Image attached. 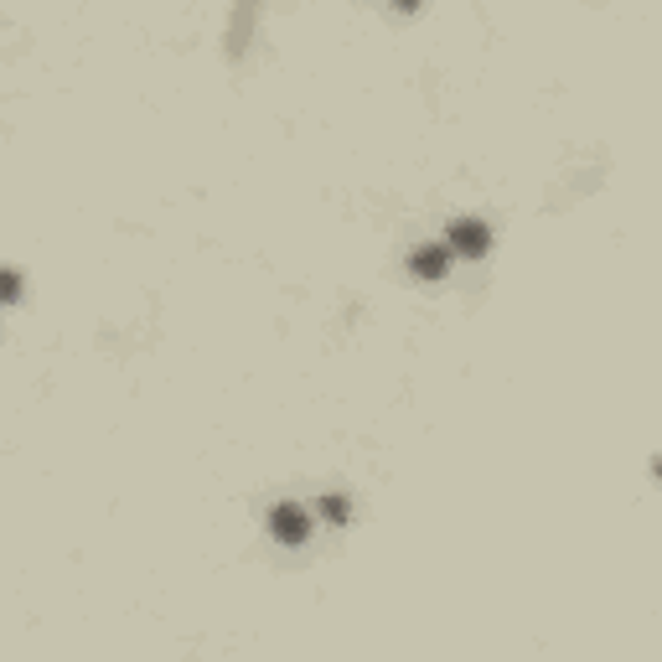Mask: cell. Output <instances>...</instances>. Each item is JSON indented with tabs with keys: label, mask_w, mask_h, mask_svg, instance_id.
Wrapping results in <instances>:
<instances>
[{
	"label": "cell",
	"mask_w": 662,
	"mask_h": 662,
	"mask_svg": "<svg viewBox=\"0 0 662 662\" xmlns=\"http://www.w3.org/2000/svg\"><path fill=\"white\" fill-rule=\"evenodd\" d=\"M269 538H275V544H290V549L306 544V538H311L306 507H295V502H275V507H269Z\"/></svg>",
	"instance_id": "cell-1"
},
{
	"label": "cell",
	"mask_w": 662,
	"mask_h": 662,
	"mask_svg": "<svg viewBox=\"0 0 662 662\" xmlns=\"http://www.w3.org/2000/svg\"><path fill=\"white\" fill-rule=\"evenodd\" d=\"M445 249H450V254H461V259H481V254L492 249V228H487V223H476V218H461V223H450Z\"/></svg>",
	"instance_id": "cell-2"
},
{
	"label": "cell",
	"mask_w": 662,
	"mask_h": 662,
	"mask_svg": "<svg viewBox=\"0 0 662 662\" xmlns=\"http://www.w3.org/2000/svg\"><path fill=\"white\" fill-rule=\"evenodd\" d=\"M409 269L419 280H445V269H450V249L445 244H419L409 254Z\"/></svg>",
	"instance_id": "cell-3"
},
{
	"label": "cell",
	"mask_w": 662,
	"mask_h": 662,
	"mask_svg": "<svg viewBox=\"0 0 662 662\" xmlns=\"http://www.w3.org/2000/svg\"><path fill=\"white\" fill-rule=\"evenodd\" d=\"M254 16H259V0H238L233 32H228V52H233V57H244V32H254Z\"/></svg>",
	"instance_id": "cell-4"
},
{
	"label": "cell",
	"mask_w": 662,
	"mask_h": 662,
	"mask_svg": "<svg viewBox=\"0 0 662 662\" xmlns=\"http://www.w3.org/2000/svg\"><path fill=\"white\" fill-rule=\"evenodd\" d=\"M347 513H352V502H347L342 492H326V497H321V518H326V523H347Z\"/></svg>",
	"instance_id": "cell-5"
},
{
	"label": "cell",
	"mask_w": 662,
	"mask_h": 662,
	"mask_svg": "<svg viewBox=\"0 0 662 662\" xmlns=\"http://www.w3.org/2000/svg\"><path fill=\"white\" fill-rule=\"evenodd\" d=\"M0 300H6V306L21 300V275H16V269H0Z\"/></svg>",
	"instance_id": "cell-6"
},
{
	"label": "cell",
	"mask_w": 662,
	"mask_h": 662,
	"mask_svg": "<svg viewBox=\"0 0 662 662\" xmlns=\"http://www.w3.org/2000/svg\"><path fill=\"white\" fill-rule=\"evenodd\" d=\"M394 6H399V11H414V6H419V0H394Z\"/></svg>",
	"instance_id": "cell-7"
}]
</instances>
